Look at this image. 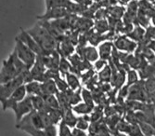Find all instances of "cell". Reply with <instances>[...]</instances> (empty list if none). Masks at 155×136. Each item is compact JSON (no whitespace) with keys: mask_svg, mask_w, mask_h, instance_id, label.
I'll return each instance as SVG.
<instances>
[{"mask_svg":"<svg viewBox=\"0 0 155 136\" xmlns=\"http://www.w3.org/2000/svg\"><path fill=\"white\" fill-rule=\"evenodd\" d=\"M54 80H55L56 84H57V87L59 89V91H66L67 90L70 89L69 88V85L67 83V81L62 78V76H61V74H59L57 76H56L54 78Z\"/></svg>","mask_w":155,"mask_h":136,"instance_id":"4dcf8cb0","label":"cell"},{"mask_svg":"<svg viewBox=\"0 0 155 136\" xmlns=\"http://www.w3.org/2000/svg\"><path fill=\"white\" fill-rule=\"evenodd\" d=\"M27 31L34 37V39L37 42L40 48L43 49L46 55H48V54H51L52 52L58 50L60 42L54 36H52L49 32L39 22L33 28Z\"/></svg>","mask_w":155,"mask_h":136,"instance_id":"7a4b0ae2","label":"cell"},{"mask_svg":"<svg viewBox=\"0 0 155 136\" xmlns=\"http://www.w3.org/2000/svg\"><path fill=\"white\" fill-rule=\"evenodd\" d=\"M148 47L155 53V39H152L151 41H150V43L148 44Z\"/></svg>","mask_w":155,"mask_h":136,"instance_id":"f35d334b","label":"cell"},{"mask_svg":"<svg viewBox=\"0 0 155 136\" xmlns=\"http://www.w3.org/2000/svg\"><path fill=\"white\" fill-rule=\"evenodd\" d=\"M82 97L83 100L84 101V103L87 104L88 105L95 107L94 106V98H93V93L87 90V89H82Z\"/></svg>","mask_w":155,"mask_h":136,"instance_id":"1f68e13d","label":"cell"},{"mask_svg":"<svg viewBox=\"0 0 155 136\" xmlns=\"http://www.w3.org/2000/svg\"><path fill=\"white\" fill-rule=\"evenodd\" d=\"M150 1H151V2H153V1H155V0H150Z\"/></svg>","mask_w":155,"mask_h":136,"instance_id":"7bdbcfd3","label":"cell"},{"mask_svg":"<svg viewBox=\"0 0 155 136\" xmlns=\"http://www.w3.org/2000/svg\"><path fill=\"white\" fill-rule=\"evenodd\" d=\"M16 128L19 130H21V131H24L26 129H30V128L39 129V130L45 129L44 124L41 119L40 113H39V111H36V110H34L31 113L24 116L19 123L16 124Z\"/></svg>","mask_w":155,"mask_h":136,"instance_id":"277c9868","label":"cell"},{"mask_svg":"<svg viewBox=\"0 0 155 136\" xmlns=\"http://www.w3.org/2000/svg\"><path fill=\"white\" fill-rule=\"evenodd\" d=\"M150 22H151V24L155 27V8L153 9V11L150 14Z\"/></svg>","mask_w":155,"mask_h":136,"instance_id":"ab89813d","label":"cell"},{"mask_svg":"<svg viewBox=\"0 0 155 136\" xmlns=\"http://www.w3.org/2000/svg\"><path fill=\"white\" fill-rule=\"evenodd\" d=\"M89 122H91L90 120V117H88L87 115H83L82 117H78L77 120V124H76V128L86 131L87 129H89Z\"/></svg>","mask_w":155,"mask_h":136,"instance_id":"f546056e","label":"cell"},{"mask_svg":"<svg viewBox=\"0 0 155 136\" xmlns=\"http://www.w3.org/2000/svg\"><path fill=\"white\" fill-rule=\"evenodd\" d=\"M145 36H146V29L143 28V27L140 26V25L135 26V28L133 29V31L130 34L127 35V36L129 38H131L132 40L136 41L137 44L144 41Z\"/></svg>","mask_w":155,"mask_h":136,"instance_id":"ac0fdd59","label":"cell"},{"mask_svg":"<svg viewBox=\"0 0 155 136\" xmlns=\"http://www.w3.org/2000/svg\"><path fill=\"white\" fill-rule=\"evenodd\" d=\"M26 90L27 94L30 96H35V95H38V96L43 97V93H42V83L38 82V81L33 80L29 83H26Z\"/></svg>","mask_w":155,"mask_h":136,"instance_id":"d6986e66","label":"cell"},{"mask_svg":"<svg viewBox=\"0 0 155 136\" xmlns=\"http://www.w3.org/2000/svg\"><path fill=\"white\" fill-rule=\"evenodd\" d=\"M58 92H59V89L54 79H48L42 83V93H43V97L47 96V95H56Z\"/></svg>","mask_w":155,"mask_h":136,"instance_id":"2e32d148","label":"cell"},{"mask_svg":"<svg viewBox=\"0 0 155 136\" xmlns=\"http://www.w3.org/2000/svg\"><path fill=\"white\" fill-rule=\"evenodd\" d=\"M152 4H153V7H154V8H155V1H153Z\"/></svg>","mask_w":155,"mask_h":136,"instance_id":"b9f144b4","label":"cell"},{"mask_svg":"<svg viewBox=\"0 0 155 136\" xmlns=\"http://www.w3.org/2000/svg\"><path fill=\"white\" fill-rule=\"evenodd\" d=\"M47 106L53 108V109H61L59 100L56 95H47L44 97Z\"/></svg>","mask_w":155,"mask_h":136,"instance_id":"83f0119b","label":"cell"},{"mask_svg":"<svg viewBox=\"0 0 155 136\" xmlns=\"http://www.w3.org/2000/svg\"><path fill=\"white\" fill-rule=\"evenodd\" d=\"M114 44L119 51L127 53H132L136 51L138 47V44L136 41H134V40H132L125 35H119L114 39Z\"/></svg>","mask_w":155,"mask_h":136,"instance_id":"ba28073f","label":"cell"},{"mask_svg":"<svg viewBox=\"0 0 155 136\" xmlns=\"http://www.w3.org/2000/svg\"><path fill=\"white\" fill-rule=\"evenodd\" d=\"M93 2H97V1H100V0H92Z\"/></svg>","mask_w":155,"mask_h":136,"instance_id":"60d3db41","label":"cell"},{"mask_svg":"<svg viewBox=\"0 0 155 136\" xmlns=\"http://www.w3.org/2000/svg\"><path fill=\"white\" fill-rule=\"evenodd\" d=\"M59 136H73V131L70 130V127L61 120L59 128Z\"/></svg>","mask_w":155,"mask_h":136,"instance_id":"d6a6232c","label":"cell"},{"mask_svg":"<svg viewBox=\"0 0 155 136\" xmlns=\"http://www.w3.org/2000/svg\"><path fill=\"white\" fill-rule=\"evenodd\" d=\"M139 75L135 69H129L126 72V84L132 86L139 81Z\"/></svg>","mask_w":155,"mask_h":136,"instance_id":"f1b7e54d","label":"cell"},{"mask_svg":"<svg viewBox=\"0 0 155 136\" xmlns=\"http://www.w3.org/2000/svg\"><path fill=\"white\" fill-rule=\"evenodd\" d=\"M45 1H47V0H45Z\"/></svg>","mask_w":155,"mask_h":136,"instance_id":"ee69618b","label":"cell"},{"mask_svg":"<svg viewBox=\"0 0 155 136\" xmlns=\"http://www.w3.org/2000/svg\"><path fill=\"white\" fill-rule=\"evenodd\" d=\"M94 30L98 34H106L110 31V25L108 20H98L94 22Z\"/></svg>","mask_w":155,"mask_h":136,"instance_id":"cb8c5ba5","label":"cell"},{"mask_svg":"<svg viewBox=\"0 0 155 136\" xmlns=\"http://www.w3.org/2000/svg\"><path fill=\"white\" fill-rule=\"evenodd\" d=\"M94 108L95 107H92L86 103H80L73 107V110L74 113H77L79 115H88L93 112Z\"/></svg>","mask_w":155,"mask_h":136,"instance_id":"d4e9b609","label":"cell"},{"mask_svg":"<svg viewBox=\"0 0 155 136\" xmlns=\"http://www.w3.org/2000/svg\"><path fill=\"white\" fill-rule=\"evenodd\" d=\"M116 1L119 5L125 7V6H127L129 3H131L132 1H134V0H116Z\"/></svg>","mask_w":155,"mask_h":136,"instance_id":"74e56055","label":"cell"},{"mask_svg":"<svg viewBox=\"0 0 155 136\" xmlns=\"http://www.w3.org/2000/svg\"><path fill=\"white\" fill-rule=\"evenodd\" d=\"M74 50H75L74 45L71 41H70V40L68 39V37L66 36V35H65L63 39L59 44V48H58L59 53L61 54V57L69 58L70 56L73 55Z\"/></svg>","mask_w":155,"mask_h":136,"instance_id":"4fadbf2b","label":"cell"},{"mask_svg":"<svg viewBox=\"0 0 155 136\" xmlns=\"http://www.w3.org/2000/svg\"><path fill=\"white\" fill-rule=\"evenodd\" d=\"M24 84H25V78L23 73L14 79L8 81V82L5 84H1V87H0V99H1V102L9 98L10 95L14 92V90Z\"/></svg>","mask_w":155,"mask_h":136,"instance_id":"5b68a950","label":"cell"},{"mask_svg":"<svg viewBox=\"0 0 155 136\" xmlns=\"http://www.w3.org/2000/svg\"><path fill=\"white\" fill-rule=\"evenodd\" d=\"M114 49V44L112 41H104L98 46V53L100 58L102 60L109 61L111 58L112 51Z\"/></svg>","mask_w":155,"mask_h":136,"instance_id":"5bb4252c","label":"cell"},{"mask_svg":"<svg viewBox=\"0 0 155 136\" xmlns=\"http://www.w3.org/2000/svg\"><path fill=\"white\" fill-rule=\"evenodd\" d=\"M77 120H78V117H76L74 116L73 108H69V109H67V110L64 111L62 121L64 122L65 124H67L70 128H74V127H76Z\"/></svg>","mask_w":155,"mask_h":136,"instance_id":"44dd1931","label":"cell"},{"mask_svg":"<svg viewBox=\"0 0 155 136\" xmlns=\"http://www.w3.org/2000/svg\"><path fill=\"white\" fill-rule=\"evenodd\" d=\"M144 84L148 95V103L155 104V77L144 80Z\"/></svg>","mask_w":155,"mask_h":136,"instance_id":"e0dca14e","label":"cell"},{"mask_svg":"<svg viewBox=\"0 0 155 136\" xmlns=\"http://www.w3.org/2000/svg\"><path fill=\"white\" fill-rule=\"evenodd\" d=\"M98 79H100V82L102 83H110L111 77H112V68L110 63H108L101 71L98 73Z\"/></svg>","mask_w":155,"mask_h":136,"instance_id":"7402d4cb","label":"cell"},{"mask_svg":"<svg viewBox=\"0 0 155 136\" xmlns=\"http://www.w3.org/2000/svg\"><path fill=\"white\" fill-rule=\"evenodd\" d=\"M66 81L69 85V88L73 90H76L78 89H80V80H79V77L77 75L74 74V73H68L66 76Z\"/></svg>","mask_w":155,"mask_h":136,"instance_id":"603a6c76","label":"cell"},{"mask_svg":"<svg viewBox=\"0 0 155 136\" xmlns=\"http://www.w3.org/2000/svg\"><path fill=\"white\" fill-rule=\"evenodd\" d=\"M71 13L68 11L66 8H51L49 9H46V12L37 17L40 21H53L59 20L67 17Z\"/></svg>","mask_w":155,"mask_h":136,"instance_id":"8fae6325","label":"cell"},{"mask_svg":"<svg viewBox=\"0 0 155 136\" xmlns=\"http://www.w3.org/2000/svg\"><path fill=\"white\" fill-rule=\"evenodd\" d=\"M72 131H73V136H87V133L84 132V131L80 130L78 128H74Z\"/></svg>","mask_w":155,"mask_h":136,"instance_id":"8d00e7d4","label":"cell"},{"mask_svg":"<svg viewBox=\"0 0 155 136\" xmlns=\"http://www.w3.org/2000/svg\"><path fill=\"white\" fill-rule=\"evenodd\" d=\"M26 70H29L26 64L18 57L16 51L13 50L8 58L3 61L1 72H0V83L5 84Z\"/></svg>","mask_w":155,"mask_h":136,"instance_id":"6da1fadb","label":"cell"},{"mask_svg":"<svg viewBox=\"0 0 155 136\" xmlns=\"http://www.w3.org/2000/svg\"><path fill=\"white\" fill-rule=\"evenodd\" d=\"M71 1L74 2V3H77L83 7H86V8H88L90 7L94 2L92 1V0H71Z\"/></svg>","mask_w":155,"mask_h":136,"instance_id":"d590c367","label":"cell"},{"mask_svg":"<svg viewBox=\"0 0 155 136\" xmlns=\"http://www.w3.org/2000/svg\"><path fill=\"white\" fill-rule=\"evenodd\" d=\"M127 100L141 102V103H148V95L145 90L144 80L140 79L137 83L130 86Z\"/></svg>","mask_w":155,"mask_h":136,"instance_id":"52a82bcc","label":"cell"},{"mask_svg":"<svg viewBox=\"0 0 155 136\" xmlns=\"http://www.w3.org/2000/svg\"><path fill=\"white\" fill-rule=\"evenodd\" d=\"M14 50L16 51L18 57L26 64L28 69H31L35 63L37 55L32 50L28 48L21 40L16 37V43H15V49Z\"/></svg>","mask_w":155,"mask_h":136,"instance_id":"3957f363","label":"cell"},{"mask_svg":"<svg viewBox=\"0 0 155 136\" xmlns=\"http://www.w3.org/2000/svg\"><path fill=\"white\" fill-rule=\"evenodd\" d=\"M71 69H72V64L68 60V58L61 57V62H60V66H59V71L61 76H65L68 73L71 72Z\"/></svg>","mask_w":155,"mask_h":136,"instance_id":"484cf974","label":"cell"},{"mask_svg":"<svg viewBox=\"0 0 155 136\" xmlns=\"http://www.w3.org/2000/svg\"><path fill=\"white\" fill-rule=\"evenodd\" d=\"M24 131L32 136H57V129H56L55 125H51L43 130L30 128L24 130Z\"/></svg>","mask_w":155,"mask_h":136,"instance_id":"9a60e30c","label":"cell"},{"mask_svg":"<svg viewBox=\"0 0 155 136\" xmlns=\"http://www.w3.org/2000/svg\"><path fill=\"white\" fill-rule=\"evenodd\" d=\"M32 102L34 105V109L36 111H43L47 106L44 97L38 96V95L32 96Z\"/></svg>","mask_w":155,"mask_h":136,"instance_id":"4316f807","label":"cell"},{"mask_svg":"<svg viewBox=\"0 0 155 136\" xmlns=\"http://www.w3.org/2000/svg\"><path fill=\"white\" fill-rule=\"evenodd\" d=\"M76 51L79 55L90 63L97 62L100 58V53L98 50L94 46H88V47H76Z\"/></svg>","mask_w":155,"mask_h":136,"instance_id":"7c38bea8","label":"cell"},{"mask_svg":"<svg viewBox=\"0 0 155 136\" xmlns=\"http://www.w3.org/2000/svg\"><path fill=\"white\" fill-rule=\"evenodd\" d=\"M11 110H13L14 114H15L16 123H19L24 116H26L27 114H29L35 110L33 102H32V96L27 95V97L24 100L16 104L11 108Z\"/></svg>","mask_w":155,"mask_h":136,"instance_id":"8992f818","label":"cell"},{"mask_svg":"<svg viewBox=\"0 0 155 136\" xmlns=\"http://www.w3.org/2000/svg\"><path fill=\"white\" fill-rule=\"evenodd\" d=\"M109 16L115 18L117 20H122L126 12V8L121 5H115L107 8Z\"/></svg>","mask_w":155,"mask_h":136,"instance_id":"ffe728a7","label":"cell"},{"mask_svg":"<svg viewBox=\"0 0 155 136\" xmlns=\"http://www.w3.org/2000/svg\"><path fill=\"white\" fill-rule=\"evenodd\" d=\"M109 14H108V10L106 8H101L100 9H97L95 13V17L94 20L95 21H98V20H107Z\"/></svg>","mask_w":155,"mask_h":136,"instance_id":"836d02e7","label":"cell"},{"mask_svg":"<svg viewBox=\"0 0 155 136\" xmlns=\"http://www.w3.org/2000/svg\"><path fill=\"white\" fill-rule=\"evenodd\" d=\"M17 38L21 40V41L30 49H32L36 55H46L45 52L43 51V49L40 48V46L37 44V42L34 39V37L28 33V31L21 28V33L18 35Z\"/></svg>","mask_w":155,"mask_h":136,"instance_id":"30bf717a","label":"cell"},{"mask_svg":"<svg viewBox=\"0 0 155 136\" xmlns=\"http://www.w3.org/2000/svg\"><path fill=\"white\" fill-rule=\"evenodd\" d=\"M108 64V61L106 60H102V59H98L97 62H95V64H94V69L96 71H101L103 68Z\"/></svg>","mask_w":155,"mask_h":136,"instance_id":"e575fe53","label":"cell"},{"mask_svg":"<svg viewBox=\"0 0 155 136\" xmlns=\"http://www.w3.org/2000/svg\"><path fill=\"white\" fill-rule=\"evenodd\" d=\"M27 90H26V86L21 85V87H19L17 90H14V92L10 95V97L8 98L7 100L1 102L2 103V107L3 110H7V109H11V108L15 105L16 104L21 102L22 100H24L27 97Z\"/></svg>","mask_w":155,"mask_h":136,"instance_id":"9c48e42d","label":"cell"}]
</instances>
